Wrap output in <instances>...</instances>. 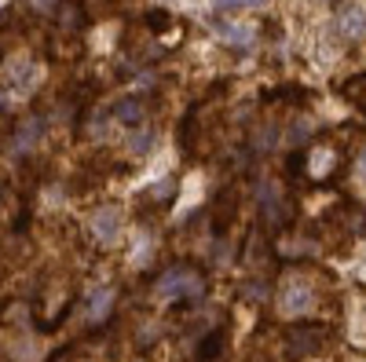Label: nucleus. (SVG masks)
Segmentation results:
<instances>
[{
  "label": "nucleus",
  "instance_id": "1",
  "mask_svg": "<svg viewBox=\"0 0 366 362\" xmlns=\"http://www.w3.org/2000/svg\"><path fill=\"white\" fill-rule=\"evenodd\" d=\"M154 293L162 300H169V304H176V300H198L205 293V278H202L198 267L176 263V267L162 271V278L154 282Z\"/></svg>",
  "mask_w": 366,
  "mask_h": 362
},
{
  "label": "nucleus",
  "instance_id": "2",
  "mask_svg": "<svg viewBox=\"0 0 366 362\" xmlns=\"http://www.w3.org/2000/svg\"><path fill=\"white\" fill-rule=\"evenodd\" d=\"M322 344H326L322 326H290L286 329V351L293 358H308V355L322 351Z\"/></svg>",
  "mask_w": 366,
  "mask_h": 362
},
{
  "label": "nucleus",
  "instance_id": "3",
  "mask_svg": "<svg viewBox=\"0 0 366 362\" xmlns=\"http://www.w3.org/2000/svg\"><path fill=\"white\" fill-rule=\"evenodd\" d=\"M257 205H260V216L267 223H282L286 220V194L279 191L274 179H264V183L257 187Z\"/></svg>",
  "mask_w": 366,
  "mask_h": 362
},
{
  "label": "nucleus",
  "instance_id": "4",
  "mask_svg": "<svg viewBox=\"0 0 366 362\" xmlns=\"http://www.w3.org/2000/svg\"><path fill=\"white\" fill-rule=\"evenodd\" d=\"M315 304V289L308 282H300V278H290L282 286V311L290 315H300V311H308Z\"/></svg>",
  "mask_w": 366,
  "mask_h": 362
},
{
  "label": "nucleus",
  "instance_id": "5",
  "mask_svg": "<svg viewBox=\"0 0 366 362\" xmlns=\"http://www.w3.org/2000/svg\"><path fill=\"white\" fill-rule=\"evenodd\" d=\"M337 29H341V37H348V41H362L366 37V8L362 4H341Z\"/></svg>",
  "mask_w": 366,
  "mask_h": 362
},
{
  "label": "nucleus",
  "instance_id": "6",
  "mask_svg": "<svg viewBox=\"0 0 366 362\" xmlns=\"http://www.w3.org/2000/svg\"><path fill=\"white\" fill-rule=\"evenodd\" d=\"M114 114L125 121V125H132V129H139L143 121H147V103L139 99V96H132V99H121L117 106H114Z\"/></svg>",
  "mask_w": 366,
  "mask_h": 362
},
{
  "label": "nucleus",
  "instance_id": "7",
  "mask_svg": "<svg viewBox=\"0 0 366 362\" xmlns=\"http://www.w3.org/2000/svg\"><path fill=\"white\" fill-rule=\"evenodd\" d=\"M117 227H121V216L114 213V208H99V213H96V238L99 241H114Z\"/></svg>",
  "mask_w": 366,
  "mask_h": 362
},
{
  "label": "nucleus",
  "instance_id": "8",
  "mask_svg": "<svg viewBox=\"0 0 366 362\" xmlns=\"http://www.w3.org/2000/svg\"><path fill=\"white\" fill-rule=\"evenodd\" d=\"M224 351V329H212V333L198 344V362H212Z\"/></svg>",
  "mask_w": 366,
  "mask_h": 362
},
{
  "label": "nucleus",
  "instance_id": "9",
  "mask_svg": "<svg viewBox=\"0 0 366 362\" xmlns=\"http://www.w3.org/2000/svg\"><path fill=\"white\" fill-rule=\"evenodd\" d=\"M345 96L366 114V74H359V77H352V81L345 84Z\"/></svg>",
  "mask_w": 366,
  "mask_h": 362
},
{
  "label": "nucleus",
  "instance_id": "10",
  "mask_svg": "<svg viewBox=\"0 0 366 362\" xmlns=\"http://www.w3.org/2000/svg\"><path fill=\"white\" fill-rule=\"evenodd\" d=\"M110 304H114V293H110V289H99L96 296H92V304H88L92 318H103V315L110 311Z\"/></svg>",
  "mask_w": 366,
  "mask_h": 362
},
{
  "label": "nucleus",
  "instance_id": "11",
  "mask_svg": "<svg viewBox=\"0 0 366 362\" xmlns=\"http://www.w3.org/2000/svg\"><path fill=\"white\" fill-rule=\"evenodd\" d=\"M267 0H212V8L217 11H242V8H260Z\"/></svg>",
  "mask_w": 366,
  "mask_h": 362
},
{
  "label": "nucleus",
  "instance_id": "12",
  "mask_svg": "<svg viewBox=\"0 0 366 362\" xmlns=\"http://www.w3.org/2000/svg\"><path fill=\"white\" fill-rule=\"evenodd\" d=\"M150 143H154V132H150V129H143V132H136V136L129 139V150H132V154H147V150H150Z\"/></svg>",
  "mask_w": 366,
  "mask_h": 362
},
{
  "label": "nucleus",
  "instance_id": "13",
  "mask_svg": "<svg viewBox=\"0 0 366 362\" xmlns=\"http://www.w3.org/2000/svg\"><path fill=\"white\" fill-rule=\"evenodd\" d=\"M26 8L37 11V15H55L59 11V0H26Z\"/></svg>",
  "mask_w": 366,
  "mask_h": 362
},
{
  "label": "nucleus",
  "instance_id": "14",
  "mask_svg": "<svg viewBox=\"0 0 366 362\" xmlns=\"http://www.w3.org/2000/svg\"><path fill=\"white\" fill-rule=\"evenodd\" d=\"M147 26H150V29H169V26H172V15H169V11H150V15H147Z\"/></svg>",
  "mask_w": 366,
  "mask_h": 362
}]
</instances>
